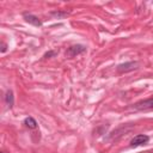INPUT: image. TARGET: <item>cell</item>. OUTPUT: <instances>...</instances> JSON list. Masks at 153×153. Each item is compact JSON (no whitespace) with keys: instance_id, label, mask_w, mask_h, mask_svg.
<instances>
[{"instance_id":"cell-1","label":"cell","mask_w":153,"mask_h":153,"mask_svg":"<svg viewBox=\"0 0 153 153\" xmlns=\"http://www.w3.org/2000/svg\"><path fill=\"white\" fill-rule=\"evenodd\" d=\"M86 51V47L82 45V44H73V45H69L66 50V57L68 59H73L80 54H84Z\"/></svg>"},{"instance_id":"cell-2","label":"cell","mask_w":153,"mask_h":153,"mask_svg":"<svg viewBox=\"0 0 153 153\" xmlns=\"http://www.w3.org/2000/svg\"><path fill=\"white\" fill-rule=\"evenodd\" d=\"M133 108H134L135 110H140V111L152 110V109H153V97L136 102L135 104H133Z\"/></svg>"},{"instance_id":"cell-3","label":"cell","mask_w":153,"mask_h":153,"mask_svg":"<svg viewBox=\"0 0 153 153\" xmlns=\"http://www.w3.org/2000/svg\"><path fill=\"white\" fill-rule=\"evenodd\" d=\"M149 141V136L146 134H137L135 135L131 140H130V147H139V146H143L147 145Z\"/></svg>"},{"instance_id":"cell-4","label":"cell","mask_w":153,"mask_h":153,"mask_svg":"<svg viewBox=\"0 0 153 153\" xmlns=\"http://www.w3.org/2000/svg\"><path fill=\"white\" fill-rule=\"evenodd\" d=\"M139 66V63L136 61H128V62H124V63H121L116 67L117 72L118 73H128V72H131L134 69H136Z\"/></svg>"},{"instance_id":"cell-5","label":"cell","mask_w":153,"mask_h":153,"mask_svg":"<svg viewBox=\"0 0 153 153\" xmlns=\"http://www.w3.org/2000/svg\"><path fill=\"white\" fill-rule=\"evenodd\" d=\"M23 18L25 19L26 23H29V24H31V25H33V26H37V27L42 26V20H41L37 16H35V14H32V13L24 12V13H23Z\"/></svg>"},{"instance_id":"cell-6","label":"cell","mask_w":153,"mask_h":153,"mask_svg":"<svg viewBox=\"0 0 153 153\" xmlns=\"http://www.w3.org/2000/svg\"><path fill=\"white\" fill-rule=\"evenodd\" d=\"M4 99H5L6 105H7L10 109L13 108V105H14V96H13V91H12V90H7V91H6V93H5V96H4Z\"/></svg>"},{"instance_id":"cell-7","label":"cell","mask_w":153,"mask_h":153,"mask_svg":"<svg viewBox=\"0 0 153 153\" xmlns=\"http://www.w3.org/2000/svg\"><path fill=\"white\" fill-rule=\"evenodd\" d=\"M49 14H50L53 18H55V19H63V18H66V17L69 16V12H67V11H61V10H55V11H51Z\"/></svg>"},{"instance_id":"cell-8","label":"cell","mask_w":153,"mask_h":153,"mask_svg":"<svg viewBox=\"0 0 153 153\" xmlns=\"http://www.w3.org/2000/svg\"><path fill=\"white\" fill-rule=\"evenodd\" d=\"M23 123H24V124H25V127H27L29 129H36V128L38 127L37 121H36L33 117H31V116H29V117L24 118V122H23Z\"/></svg>"},{"instance_id":"cell-9","label":"cell","mask_w":153,"mask_h":153,"mask_svg":"<svg viewBox=\"0 0 153 153\" xmlns=\"http://www.w3.org/2000/svg\"><path fill=\"white\" fill-rule=\"evenodd\" d=\"M56 54H57V51H56V50H49V51H47V53L44 54V57H45V59H49V57L55 56Z\"/></svg>"},{"instance_id":"cell-10","label":"cell","mask_w":153,"mask_h":153,"mask_svg":"<svg viewBox=\"0 0 153 153\" xmlns=\"http://www.w3.org/2000/svg\"><path fill=\"white\" fill-rule=\"evenodd\" d=\"M0 48H1V49H0V51H1L2 54L7 51V44H6L5 42H1V44H0Z\"/></svg>"},{"instance_id":"cell-11","label":"cell","mask_w":153,"mask_h":153,"mask_svg":"<svg viewBox=\"0 0 153 153\" xmlns=\"http://www.w3.org/2000/svg\"><path fill=\"white\" fill-rule=\"evenodd\" d=\"M1 153H5V152H1Z\"/></svg>"}]
</instances>
